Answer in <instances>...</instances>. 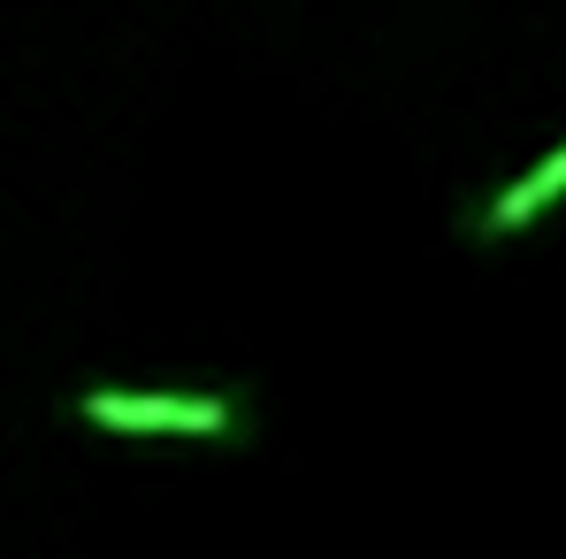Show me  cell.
I'll return each mask as SVG.
<instances>
[{
  "mask_svg": "<svg viewBox=\"0 0 566 559\" xmlns=\"http://www.w3.org/2000/svg\"><path fill=\"white\" fill-rule=\"evenodd\" d=\"M77 414L123 437H222L238 422L222 398H185V391H85Z\"/></svg>",
  "mask_w": 566,
  "mask_h": 559,
  "instance_id": "6da1fadb",
  "label": "cell"
},
{
  "mask_svg": "<svg viewBox=\"0 0 566 559\" xmlns=\"http://www.w3.org/2000/svg\"><path fill=\"white\" fill-rule=\"evenodd\" d=\"M559 191H566V146H559V154H544V162H536V169H528L521 185L497 191V199H490V215H482V230H490V238H505V230L536 222V215H544V207H552Z\"/></svg>",
  "mask_w": 566,
  "mask_h": 559,
  "instance_id": "7a4b0ae2",
  "label": "cell"
}]
</instances>
